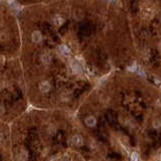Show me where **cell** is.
<instances>
[{
	"instance_id": "1",
	"label": "cell",
	"mask_w": 161,
	"mask_h": 161,
	"mask_svg": "<svg viewBox=\"0 0 161 161\" xmlns=\"http://www.w3.org/2000/svg\"><path fill=\"white\" fill-rule=\"evenodd\" d=\"M70 142L74 146H82L84 143V140H83V137L80 136V135H75V136L72 137V140H70Z\"/></svg>"
},
{
	"instance_id": "2",
	"label": "cell",
	"mask_w": 161,
	"mask_h": 161,
	"mask_svg": "<svg viewBox=\"0 0 161 161\" xmlns=\"http://www.w3.org/2000/svg\"><path fill=\"white\" fill-rule=\"evenodd\" d=\"M70 69H72V70L75 74H81V73H83L81 64L77 63V61H73V63L70 64Z\"/></svg>"
},
{
	"instance_id": "3",
	"label": "cell",
	"mask_w": 161,
	"mask_h": 161,
	"mask_svg": "<svg viewBox=\"0 0 161 161\" xmlns=\"http://www.w3.org/2000/svg\"><path fill=\"white\" fill-rule=\"evenodd\" d=\"M85 123L89 127H94L96 125V123H97V120H96L94 116H88L86 119H85Z\"/></svg>"
},
{
	"instance_id": "4",
	"label": "cell",
	"mask_w": 161,
	"mask_h": 161,
	"mask_svg": "<svg viewBox=\"0 0 161 161\" xmlns=\"http://www.w3.org/2000/svg\"><path fill=\"white\" fill-rule=\"evenodd\" d=\"M31 39L32 41L36 42V43H38V42H40L42 40V35L41 33L39 31H33L32 34H31Z\"/></svg>"
},
{
	"instance_id": "5",
	"label": "cell",
	"mask_w": 161,
	"mask_h": 161,
	"mask_svg": "<svg viewBox=\"0 0 161 161\" xmlns=\"http://www.w3.org/2000/svg\"><path fill=\"white\" fill-rule=\"evenodd\" d=\"M39 89H40L41 92L46 93V92H49L50 90V85H49V83L47 81H44V82H42V83H40V85H39Z\"/></svg>"
},
{
	"instance_id": "6",
	"label": "cell",
	"mask_w": 161,
	"mask_h": 161,
	"mask_svg": "<svg viewBox=\"0 0 161 161\" xmlns=\"http://www.w3.org/2000/svg\"><path fill=\"white\" fill-rule=\"evenodd\" d=\"M58 49H60V52H61V55H70V47L67 46V44H61Z\"/></svg>"
},
{
	"instance_id": "7",
	"label": "cell",
	"mask_w": 161,
	"mask_h": 161,
	"mask_svg": "<svg viewBox=\"0 0 161 161\" xmlns=\"http://www.w3.org/2000/svg\"><path fill=\"white\" fill-rule=\"evenodd\" d=\"M64 19L61 17V16H55V19H53V22H55V24L56 25V26H60V25H61L64 23Z\"/></svg>"
},
{
	"instance_id": "8",
	"label": "cell",
	"mask_w": 161,
	"mask_h": 161,
	"mask_svg": "<svg viewBox=\"0 0 161 161\" xmlns=\"http://www.w3.org/2000/svg\"><path fill=\"white\" fill-rule=\"evenodd\" d=\"M41 61L43 64H49L50 63V55H43L41 56Z\"/></svg>"
},
{
	"instance_id": "9",
	"label": "cell",
	"mask_w": 161,
	"mask_h": 161,
	"mask_svg": "<svg viewBox=\"0 0 161 161\" xmlns=\"http://www.w3.org/2000/svg\"><path fill=\"white\" fill-rule=\"evenodd\" d=\"M131 160H140V156L139 154L137 153V152H133V153L131 154Z\"/></svg>"
},
{
	"instance_id": "10",
	"label": "cell",
	"mask_w": 161,
	"mask_h": 161,
	"mask_svg": "<svg viewBox=\"0 0 161 161\" xmlns=\"http://www.w3.org/2000/svg\"><path fill=\"white\" fill-rule=\"evenodd\" d=\"M136 70H137V64H136V63H134L131 67H128V70H130V72H135Z\"/></svg>"
},
{
	"instance_id": "11",
	"label": "cell",
	"mask_w": 161,
	"mask_h": 161,
	"mask_svg": "<svg viewBox=\"0 0 161 161\" xmlns=\"http://www.w3.org/2000/svg\"><path fill=\"white\" fill-rule=\"evenodd\" d=\"M153 126L155 127V128H158V127L160 126V122H159V120H156V121H154V123H153Z\"/></svg>"
},
{
	"instance_id": "12",
	"label": "cell",
	"mask_w": 161,
	"mask_h": 161,
	"mask_svg": "<svg viewBox=\"0 0 161 161\" xmlns=\"http://www.w3.org/2000/svg\"><path fill=\"white\" fill-rule=\"evenodd\" d=\"M4 112H5V109H4L3 105H2V104H0V115L3 114Z\"/></svg>"
}]
</instances>
